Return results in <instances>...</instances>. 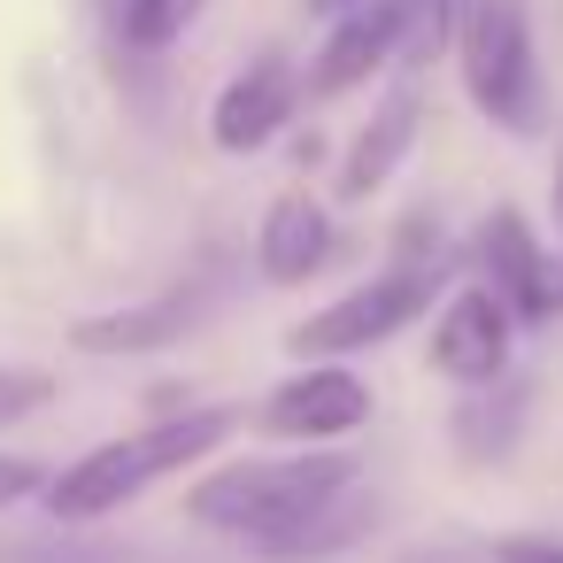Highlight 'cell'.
I'll use <instances>...</instances> for the list:
<instances>
[{
	"mask_svg": "<svg viewBox=\"0 0 563 563\" xmlns=\"http://www.w3.org/2000/svg\"><path fill=\"white\" fill-rule=\"evenodd\" d=\"M363 494L371 486L355 448H286V455H247L209 471L186 494V517L201 532L247 540L271 563H317L363 532Z\"/></svg>",
	"mask_w": 563,
	"mask_h": 563,
	"instance_id": "1",
	"label": "cell"
},
{
	"mask_svg": "<svg viewBox=\"0 0 563 563\" xmlns=\"http://www.w3.org/2000/svg\"><path fill=\"white\" fill-rule=\"evenodd\" d=\"M240 424H247V409H240V401H194V409H178V417L132 424V432H117V440L86 448L78 463H63V471L47 478V494H40V501H47V517H55V525H93V517H109V509L140 501L147 486H163V478H178V471L209 463Z\"/></svg>",
	"mask_w": 563,
	"mask_h": 563,
	"instance_id": "2",
	"label": "cell"
},
{
	"mask_svg": "<svg viewBox=\"0 0 563 563\" xmlns=\"http://www.w3.org/2000/svg\"><path fill=\"white\" fill-rule=\"evenodd\" d=\"M455 78H463L471 109H478L494 132L540 140V124H548V86H540L532 9H525V0H463V9H455Z\"/></svg>",
	"mask_w": 563,
	"mask_h": 563,
	"instance_id": "3",
	"label": "cell"
},
{
	"mask_svg": "<svg viewBox=\"0 0 563 563\" xmlns=\"http://www.w3.org/2000/svg\"><path fill=\"white\" fill-rule=\"evenodd\" d=\"M440 278H448V271L386 263L378 278H363V286H347L340 301H324V309H309L301 324H286V355L340 363V355L386 347L394 332H409L417 317H432V301H440Z\"/></svg>",
	"mask_w": 563,
	"mask_h": 563,
	"instance_id": "4",
	"label": "cell"
},
{
	"mask_svg": "<svg viewBox=\"0 0 563 563\" xmlns=\"http://www.w3.org/2000/svg\"><path fill=\"white\" fill-rule=\"evenodd\" d=\"M471 263H478V286L509 309V324H555L563 317V271H555V255L525 209H509V201L486 209L471 232Z\"/></svg>",
	"mask_w": 563,
	"mask_h": 563,
	"instance_id": "5",
	"label": "cell"
},
{
	"mask_svg": "<svg viewBox=\"0 0 563 563\" xmlns=\"http://www.w3.org/2000/svg\"><path fill=\"white\" fill-rule=\"evenodd\" d=\"M371 424V386L347 363H301L255 409V432L278 448H347Z\"/></svg>",
	"mask_w": 563,
	"mask_h": 563,
	"instance_id": "6",
	"label": "cell"
},
{
	"mask_svg": "<svg viewBox=\"0 0 563 563\" xmlns=\"http://www.w3.org/2000/svg\"><path fill=\"white\" fill-rule=\"evenodd\" d=\"M294 117H301V70H294V55L263 47V55L240 63V70L224 78V93L209 101V140H217L224 155H255V147H271Z\"/></svg>",
	"mask_w": 563,
	"mask_h": 563,
	"instance_id": "7",
	"label": "cell"
},
{
	"mask_svg": "<svg viewBox=\"0 0 563 563\" xmlns=\"http://www.w3.org/2000/svg\"><path fill=\"white\" fill-rule=\"evenodd\" d=\"M509 340H517L509 309H501L486 286H455V294L440 301V317H432V355H424V363H432L448 386L486 394V386L509 378Z\"/></svg>",
	"mask_w": 563,
	"mask_h": 563,
	"instance_id": "8",
	"label": "cell"
},
{
	"mask_svg": "<svg viewBox=\"0 0 563 563\" xmlns=\"http://www.w3.org/2000/svg\"><path fill=\"white\" fill-rule=\"evenodd\" d=\"M201 317H209V294H201V286H178V294H147V301L78 317V324H70V347H78V355H101V363H140V355L178 347Z\"/></svg>",
	"mask_w": 563,
	"mask_h": 563,
	"instance_id": "9",
	"label": "cell"
},
{
	"mask_svg": "<svg viewBox=\"0 0 563 563\" xmlns=\"http://www.w3.org/2000/svg\"><path fill=\"white\" fill-rule=\"evenodd\" d=\"M417 132H424V86L417 78H401L378 109H371V124L347 140V155H340V178H332V194L340 201H371L401 163H409V147H417Z\"/></svg>",
	"mask_w": 563,
	"mask_h": 563,
	"instance_id": "10",
	"label": "cell"
},
{
	"mask_svg": "<svg viewBox=\"0 0 563 563\" xmlns=\"http://www.w3.org/2000/svg\"><path fill=\"white\" fill-rule=\"evenodd\" d=\"M378 70H394V9H386V0H363V9L340 16L332 40L309 55V70H301V101H340V93L371 86Z\"/></svg>",
	"mask_w": 563,
	"mask_h": 563,
	"instance_id": "11",
	"label": "cell"
},
{
	"mask_svg": "<svg viewBox=\"0 0 563 563\" xmlns=\"http://www.w3.org/2000/svg\"><path fill=\"white\" fill-rule=\"evenodd\" d=\"M332 209L317 201V194H278L271 209H263V224H255V271L271 278V286H309L324 263H332Z\"/></svg>",
	"mask_w": 563,
	"mask_h": 563,
	"instance_id": "12",
	"label": "cell"
},
{
	"mask_svg": "<svg viewBox=\"0 0 563 563\" xmlns=\"http://www.w3.org/2000/svg\"><path fill=\"white\" fill-rule=\"evenodd\" d=\"M525 409H532V394H525V378H501V386H486V394H463L455 401V417H448V440H455V455L463 463H509L517 455V440H525Z\"/></svg>",
	"mask_w": 563,
	"mask_h": 563,
	"instance_id": "13",
	"label": "cell"
},
{
	"mask_svg": "<svg viewBox=\"0 0 563 563\" xmlns=\"http://www.w3.org/2000/svg\"><path fill=\"white\" fill-rule=\"evenodd\" d=\"M386 9H394V70H424L440 47H455L463 0H386Z\"/></svg>",
	"mask_w": 563,
	"mask_h": 563,
	"instance_id": "14",
	"label": "cell"
},
{
	"mask_svg": "<svg viewBox=\"0 0 563 563\" xmlns=\"http://www.w3.org/2000/svg\"><path fill=\"white\" fill-rule=\"evenodd\" d=\"M209 16V0H124V47H140V55H163V47H178L194 24Z\"/></svg>",
	"mask_w": 563,
	"mask_h": 563,
	"instance_id": "15",
	"label": "cell"
},
{
	"mask_svg": "<svg viewBox=\"0 0 563 563\" xmlns=\"http://www.w3.org/2000/svg\"><path fill=\"white\" fill-rule=\"evenodd\" d=\"M0 563H155V555L101 548V540H40V532H16V540H0Z\"/></svg>",
	"mask_w": 563,
	"mask_h": 563,
	"instance_id": "16",
	"label": "cell"
},
{
	"mask_svg": "<svg viewBox=\"0 0 563 563\" xmlns=\"http://www.w3.org/2000/svg\"><path fill=\"white\" fill-rule=\"evenodd\" d=\"M55 401V371H32V363H0V424H24Z\"/></svg>",
	"mask_w": 563,
	"mask_h": 563,
	"instance_id": "17",
	"label": "cell"
},
{
	"mask_svg": "<svg viewBox=\"0 0 563 563\" xmlns=\"http://www.w3.org/2000/svg\"><path fill=\"white\" fill-rule=\"evenodd\" d=\"M47 463L40 455H16V448H0V509H16V501H32V494H47Z\"/></svg>",
	"mask_w": 563,
	"mask_h": 563,
	"instance_id": "18",
	"label": "cell"
},
{
	"mask_svg": "<svg viewBox=\"0 0 563 563\" xmlns=\"http://www.w3.org/2000/svg\"><path fill=\"white\" fill-rule=\"evenodd\" d=\"M486 563H563V540L555 532H494Z\"/></svg>",
	"mask_w": 563,
	"mask_h": 563,
	"instance_id": "19",
	"label": "cell"
},
{
	"mask_svg": "<svg viewBox=\"0 0 563 563\" xmlns=\"http://www.w3.org/2000/svg\"><path fill=\"white\" fill-rule=\"evenodd\" d=\"M309 9H324V16H355L363 0H309Z\"/></svg>",
	"mask_w": 563,
	"mask_h": 563,
	"instance_id": "20",
	"label": "cell"
},
{
	"mask_svg": "<svg viewBox=\"0 0 563 563\" xmlns=\"http://www.w3.org/2000/svg\"><path fill=\"white\" fill-rule=\"evenodd\" d=\"M555 224H563V163H555Z\"/></svg>",
	"mask_w": 563,
	"mask_h": 563,
	"instance_id": "21",
	"label": "cell"
}]
</instances>
